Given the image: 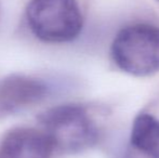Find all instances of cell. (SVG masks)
Masks as SVG:
<instances>
[{
    "mask_svg": "<svg viewBox=\"0 0 159 158\" xmlns=\"http://www.w3.org/2000/svg\"><path fill=\"white\" fill-rule=\"evenodd\" d=\"M41 131L53 150L62 154H78L89 150L98 140V126L81 105L63 104L39 117Z\"/></svg>",
    "mask_w": 159,
    "mask_h": 158,
    "instance_id": "obj_1",
    "label": "cell"
},
{
    "mask_svg": "<svg viewBox=\"0 0 159 158\" xmlns=\"http://www.w3.org/2000/svg\"><path fill=\"white\" fill-rule=\"evenodd\" d=\"M111 56L120 70L131 76L159 72V27L146 23L126 26L111 42Z\"/></svg>",
    "mask_w": 159,
    "mask_h": 158,
    "instance_id": "obj_2",
    "label": "cell"
},
{
    "mask_svg": "<svg viewBox=\"0 0 159 158\" xmlns=\"http://www.w3.org/2000/svg\"><path fill=\"white\" fill-rule=\"evenodd\" d=\"M25 16L30 32L47 43L73 41L84 27L77 0H30Z\"/></svg>",
    "mask_w": 159,
    "mask_h": 158,
    "instance_id": "obj_3",
    "label": "cell"
},
{
    "mask_svg": "<svg viewBox=\"0 0 159 158\" xmlns=\"http://www.w3.org/2000/svg\"><path fill=\"white\" fill-rule=\"evenodd\" d=\"M51 92L46 80L15 74L0 81V118L42 102Z\"/></svg>",
    "mask_w": 159,
    "mask_h": 158,
    "instance_id": "obj_4",
    "label": "cell"
},
{
    "mask_svg": "<svg viewBox=\"0 0 159 158\" xmlns=\"http://www.w3.org/2000/svg\"><path fill=\"white\" fill-rule=\"evenodd\" d=\"M54 152L41 130L15 128L0 142V158H51Z\"/></svg>",
    "mask_w": 159,
    "mask_h": 158,
    "instance_id": "obj_5",
    "label": "cell"
},
{
    "mask_svg": "<svg viewBox=\"0 0 159 158\" xmlns=\"http://www.w3.org/2000/svg\"><path fill=\"white\" fill-rule=\"evenodd\" d=\"M130 146L145 158H159V118L140 113L132 124Z\"/></svg>",
    "mask_w": 159,
    "mask_h": 158,
    "instance_id": "obj_6",
    "label": "cell"
},
{
    "mask_svg": "<svg viewBox=\"0 0 159 158\" xmlns=\"http://www.w3.org/2000/svg\"><path fill=\"white\" fill-rule=\"evenodd\" d=\"M130 148H131V150L127 151L124 158H138V156H136V155H138V152H136L132 146H130Z\"/></svg>",
    "mask_w": 159,
    "mask_h": 158,
    "instance_id": "obj_7",
    "label": "cell"
},
{
    "mask_svg": "<svg viewBox=\"0 0 159 158\" xmlns=\"http://www.w3.org/2000/svg\"><path fill=\"white\" fill-rule=\"evenodd\" d=\"M157 1H159V0H157Z\"/></svg>",
    "mask_w": 159,
    "mask_h": 158,
    "instance_id": "obj_8",
    "label": "cell"
}]
</instances>
